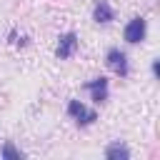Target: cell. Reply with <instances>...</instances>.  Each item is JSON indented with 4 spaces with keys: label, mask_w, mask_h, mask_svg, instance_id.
<instances>
[{
    "label": "cell",
    "mask_w": 160,
    "mask_h": 160,
    "mask_svg": "<svg viewBox=\"0 0 160 160\" xmlns=\"http://www.w3.org/2000/svg\"><path fill=\"white\" fill-rule=\"evenodd\" d=\"M145 20L142 18H132L128 25H125V40L128 42H140L142 38H145Z\"/></svg>",
    "instance_id": "1"
},
{
    "label": "cell",
    "mask_w": 160,
    "mask_h": 160,
    "mask_svg": "<svg viewBox=\"0 0 160 160\" xmlns=\"http://www.w3.org/2000/svg\"><path fill=\"white\" fill-rule=\"evenodd\" d=\"M108 68L115 72V75H128V58H125V52H120V50H110L108 52Z\"/></svg>",
    "instance_id": "2"
},
{
    "label": "cell",
    "mask_w": 160,
    "mask_h": 160,
    "mask_svg": "<svg viewBox=\"0 0 160 160\" xmlns=\"http://www.w3.org/2000/svg\"><path fill=\"white\" fill-rule=\"evenodd\" d=\"M68 112H70L72 118H78V122H80V125H90V122L95 120V112H92V110H88V108H85L82 102H78V100H70Z\"/></svg>",
    "instance_id": "3"
},
{
    "label": "cell",
    "mask_w": 160,
    "mask_h": 160,
    "mask_svg": "<svg viewBox=\"0 0 160 160\" xmlns=\"http://www.w3.org/2000/svg\"><path fill=\"white\" fill-rule=\"evenodd\" d=\"M75 45H78V38L72 35V32H68V35H62L60 38V42H58V58L60 60H65V58H70L72 52H75Z\"/></svg>",
    "instance_id": "4"
},
{
    "label": "cell",
    "mask_w": 160,
    "mask_h": 160,
    "mask_svg": "<svg viewBox=\"0 0 160 160\" xmlns=\"http://www.w3.org/2000/svg\"><path fill=\"white\" fill-rule=\"evenodd\" d=\"M88 90L92 92V100H95V102L108 100V80H105V78H98V80L88 82Z\"/></svg>",
    "instance_id": "5"
},
{
    "label": "cell",
    "mask_w": 160,
    "mask_h": 160,
    "mask_svg": "<svg viewBox=\"0 0 160 160\" xmlns=\"http://www.w3.org/2000/svg\"><path fill=\"white\" fill-rule=\"evenodd\" d=\"M95 22H110L112 20V10H110V5L105 2V0H100L98 5H95Z\"/></svg>",
    "instance_id": "6"
},
{
    "label": "cell",
    "mask_w": 160,
    "mask_h": 160,
    "mask_svg": "<svg viewBox=\"0 0 160 160\" xmlns=\"http://www.w3.org/2000/svg\"><path fill=\"white\" fill-rule=\"evenodd\" d=\"M105 158H110V160H128V158H130V150H128L125 145L115 142V145H110V148L105 150Z\"/></svg>",
    "instance_id": "7"
},
{
    "label": "cell",
    "mask_w": 160,
    "mask_h": 160,
    "mask_svg": "<svg viewBox=\"0 0 160 160\" xmlns=\"http://www.w3.org/2000/svg\"><path fill=\"white\" fill-rule=\"evenodd\" d=\"M2 158H5V160H20V158H22V152H20V150H15V148H12V142H5V148H2Z\"/></svg>",
    "instance_id": "8"
},
{
    "label": "cell",
    "mask_w": 160,
    "mask_h": 160,
    "mask_svg": "<svg viewBox=\"0 0 160 160\" xmlns=\"http://www.w3.org/2000/svg\"><path fill=\"white\" fill-rule=\"evenodd\" d=\"M152 72H155V75H160V60H155V62H152Z\"/></svg>",
    "instance_id": "9"
}]
</instances>
